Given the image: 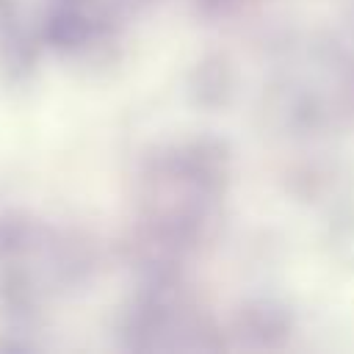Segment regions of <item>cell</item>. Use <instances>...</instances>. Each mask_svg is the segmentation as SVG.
I'll use <instances>...</instances> for the list:
<instances>
[]
</instances>
